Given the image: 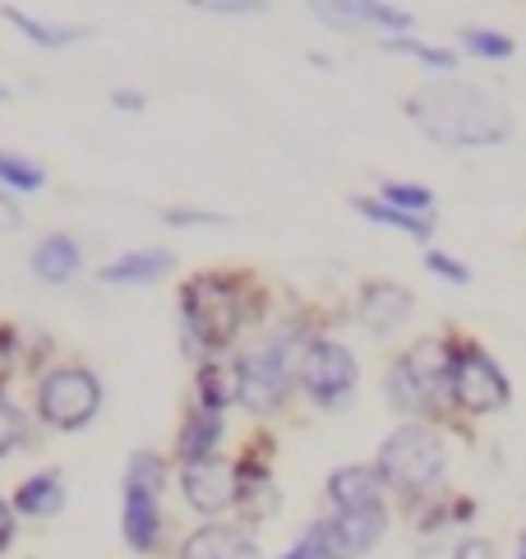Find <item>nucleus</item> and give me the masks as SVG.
Returning <instances> with one entry per match:
<instances>
[{
	"instance_id": "1",
	"label": "nucleus",
	"mask_w": 526,
	"mask_h": 559,
	"mask_svg": "<svg viewBox=\"0 0 526 559\" xmlns=\"http://www.w3.org/2000/svg\"><path fill=\"white\" fill-rule=\"evenodd\" d=\"M411 116L420 130L453 148H485V144H503L513 134V116L499 103L494 93H485L476 84H434L420 88L411 103Z\"/></svg>"
},
{
	"instance_id": "2",
	"label": "nucleus",
	"mask_w": 526,
	"mask_h": 559,
	"mask_svg": "<svg viewBox=\"0 0 526 559\" xmlns=\"http://www.w3.org/2000/svg\"><path fill=\"white\" fill-rule=\"evenodd\" d=\"M180 314H186V337L190 347L208 352V347H227L236 329H240V296L236 287L227 283V277H194V283L186 287V296H180Z\"/></svg>"
},
{
	"instance_id": "3",
	"label": "nucleus",
	"mask_w": 526,
	"mask_h": 559,
	"mask_svg": "<svg viewBox=\"0 0 526 559\" xmlns=\"http://www.w3.org/2000/svg\"><path fill=\"white\" fill-rule=\"evenodd\" d=\"M379 476L393 481L397 490H430L439 476H443V449L439 439L425 430V426H402L397 435L383 439L379 449Z\"/></svg>"
},
{
	"instance_id": "4",
	"label": "nucleus",
	"mask_w": 526,
	"mask_h": 559,
	"mask_svg": "<svg viewBox=\"0 0 526 559\" xmlns=\"http://www.w3.org/2000/svg\"><path fill=\"white\" fill-rule=\"evenodd\" d=\"M449 370H453V352H443L439 343L411 347L388 374L393 407H402V412H434L439 393L449 389Z\"/></svg>"
},
{
	"instance_id": "5",
	"label": "nucleus",
	"mask_w": 526,
	"mask_h": 559,
	"mask_svg": "<svg viewBox=\"0 0 526 559\" xmlns=\"http://www.w3.org/2000/svg\"><path fill=\"white\" fill-rule=\"evenodd\" d=\"M97 407H103V384H97V374L79 370V366H60L43 379V389H37V412H43V421L56 426V430H79L88 426Z\"/></svg>"
},
{
	"instance_id": "6",
	"label": "nucleus",
	"mask_w": 526,
	"mask_h": 559,
	"mask_svg": "<svg viewBox=\"0 0 526 559\" xmlns=\"http://www.w3.org/2000/svg\"><path fill=\"white\" fill-rule=\"evenodd\" d=\"M449 393H453V403H462L467 412H494L509 403V374L480 347H462V352H453Z\"/></svg>"
},
{
	"instance_id": "7",
	"label": "nucleus",
	"mask_w": 526,
	"mask_h": 559,
	"mask_svg": "<svg viewBox=\"0 0 526 559\" xmlns=\"http://www.w3.org/2000/svg\"><path fill=\"white\" fill-rule=\"evenodd\" d=\"M300 384L310 389L319 407H347L356 393V361L342 343H310L300 356Z\"/></svg>"
},
{
	"instance_id": "8",
	"label": "nucleus",
	"mask_w": 526,
	"mask_h": 559,
	"mask_svg": "<svg viewBox=\"0 0 526 559\" xmlns=\"http://www.w3.org/2000/svg\"><path fill=\"white\" fill-rule=\"evenodd\" d=\"M291 337H277V343L259 347L254 356H246L240 370V397L250 403V412H273L282 403V393L291 384Z\"/></svg>"
},
{
	"instance_id": "9",
	"label": "nucleus",
	"mask_w": 526,
	"mask_h": 559,
	"mask_svg": "<svg viewBox=\"0 0 526 559\" xmlns=\"http://www.w3.org/2000/svg\"><path fill=\"white\" fill-rule=\"evenodd\" d=\"M180 486H186V499L199 513H217V509L236 504L240 472L231 463H213V457H204V463H190L186 472H180Z\"/></svg>"
},
{
	"instance_id": "10",
	"label": "nucleus",
	"mask_w": 526,
	"mask_h": 559,
	"mask_svg": "<svg viewBox=\"0 0 526 559\" xmlns=\"http://www.w3.org/2000/svg\"><path fill=\"white\" fill-rule=\"evenodd\" d=\"M383 527H388L383 509L337 513L333 523H323V532H328V550H333V559H360L366 550H374V542L383 536Z\"/></svg>"
},
{
	"instance_id": "11",
	"label": "nucleus",
	"mask_w": 526,
	"mask_h": 559,
	"mask_svg": "<svg viewBox=\"0 0 526 559\" xmlns=\"http://www.w3.org/2000/svg\"><path fill=\"white\" fill-rule=\"evenodd\" d=\"M383 476L370 472V467H342L333 472V481H328V495H333V504L337 513H356V509H383Z\"/></svg>"
},
{
	"instance_id": "12",
	"label": "nucleus",
	"mask_w": 526,
	"mask_h": 559,
	"mask_svg": "<svg viewBox=\"0 0 526 559\" xmlns=\"http://www.w3.org/2000/svg\"><path fill=\"white\" fill-rule=\"evenodd\" d=\"M180 559H254V536L227 523L199 527L186 542V550H180Z\"/></svg>"
},
{
	"instance_id": "13",
	"label": "nucleus",
	"mask_w": 526,
	"mask_h": 559,
	"mask_svg": "<svg viewBox=\"0 0 526 559\" xmlns=\"http://www.w3.org/2000/svg\"><path fill=\"white\" fill-rule=\"evenodd\" d=\"M407 314H411V296L397 283H370L366 292H360V319H366L374 333L397 329Z\"/></svg>"
},
{
	"instance_id": "14",
	"label": "nucleus",
	"mask_w": 526,
	"mask_h": 559,
	"mask_svg": "<svg viewBox=\"0 0 526 559\" xmlns=\"http://www.w3.org/2000/svg\"><path fill=\"white\" fill-rule=\"evenodd\" d=\"M176 259L167 250H130V254H120L116 264L103 269V283L111 287H139V283H157V277H167L171 273Z\"/></svg>"
},
{
	"instance_id": "15",
	"label": "nucleus",
	"mask_w": 526,
	"mask_h": 559,
	"mask_svg": "<svg viewBox=\"0 0 526 559\" xmlns=\"http://www.w3.org/2000/svg\"><path fill=\"white\" fill-rule=\"evenodd\" d=\"M28 264L43 283H70V277L79 273V264H84V254H79V246L70 241V236H47V241L33 250Z\"/></svg>"
},
{
	"instance_id": "16",
	"label": "nucleus",
	"mask_w": 526,
	"mask_h": 559,
	"mask_svg": "<svg viewBox=\"0 0 526 559\" xmlns=\"http://www.w3.org/2000/svg\"><path fill=\"white\" fill-rule=\"evenodd\" d=\"M314 14L328 19V24H366V28H397V33L411 28V14L393 5H314Z\"/></svg>"
},
{
	"instance_id": "17",
	"label": "nucleus",
	"mask_w": 526,
	"mask_h": 559,
	"mask_svg": "<svg viewBox=\"0 0 526 559\" xmlns=\"http://www.w3.org/2000/svg\"><path fill=\"white\" fill-rule=\"evenodd\" d=\"M157 495L148 490H125V542L134 550H153L157 546Z\"/></svg>"
},
{
	"instance_id": "18",
	"label": "nucleus",
	"mask_w": 526,
	"mask_h": 559,
	"mask_svg": "<svg viewBox=\"0 0 526 559\" xmlns=\"http://www.w3.org/2000/svg\"><path fill=\"white\" fill-rule=\"evenodd\" d=\"M60 504H65V486H60L56 472L33 476V481H24L14 495V513H28V518H51V513H60Z\"/></svg>"
},
{
	"instance_id": "19",
	"label": "nucleus",
	"mask_w": 526,
	"mask_h": 559,
	"mask_svg": "<svg viewBox=\"0 0 526 559\" xmlns=\"http://www.w3.org/2000/svg\"><path fill=\"white\" fill-rule=\"evenodd\" d=\"M217 439H222V412L199 407L190 416V426L180 430V457H186V463H204V457L217 449Z\"/></svg>"
},
{
	"instance_id": "20",
	"label": "nucleus",
	"mask_w": 526,
	"mask_h": 559,
	"mask_svg": "<svg viewBox=\"0 0 526 559\" xmlns=\"http://www.w3.org/2000/svg\"><path fill=\"white\" fill-rule=\"evenodd\" d=\"M199 384H204V407L222 412L231 397H240V370H231V366H204Z\"/></svg>"
},
{
	"instance_id": "21",
	"label": "nucleus",
	"mask_w": 526,
	"mask_h": 559,
	"mask_svg": "<svg viewBox=\"0 0 526 559\" xmlns=\"http://www.w3.org/2000/svg\"><path fill=\"white\" fill-rule=\"evenodd\" d=\"M236 499L246 504L250 518H263V513H273V509H277V490H273V481H268L263 472H240Z\"/></svg>"
},
{
	"instance_id": "22",
	"label": "nucleus",
	"mask_w": 526,
	"mask_h": 559,
	"mask_svg": "<svg viewBox=\"0 0 526 559\" xmlns=\"http://www.w3.org/2000/svg\"><path fill=\"white\" fill-rule=\"evenodd\" d=\"M356 209L366 213V217H374V223H383V227H402V231H411V236H430V217H411V213H402V209H393V204H374V199H356Z\"/></svg>"
},
{
	"instance_id": "23",
	"label": "nucleus",
	"mask_w": 526,
	"mask_h": 559,
	"mask_svg": "<svg viewBox=\"0 0 526 559\" xmlns=\"http://www.w3.org/2000/svg\"><path fill=\"white\" fill-rule=\"evenodd\" d=\"M0 181L14 186V190H43L47 171L37 163H28V157H19V153H0Z\"/></svg>"
},
{
	"instance_id": "24",
	"label": "nucleus",
	"mask_w": 526,
	"mask_h": 559,
	"mask_svg": "<svg viewBox=\"0 0 526 559\" xmlns=\"http://www.w3.org/2000/svg\"><path fill=\"white\" fill-rule=\"evenodd\" d=\"M5 19L24 37L43 43V47H65V43H74V37H79V28H51V24H43V19H28V14H19V10H5Z\"/></svg>"
},
{
	"instance_id": "25",
	"label": "nucleus",
	"mask_w": 526,
	"mask_h": 559,
	"mask_svg": "<svg viewBox=\"0 0 526 559\" xmlns=\"http://www.w3.org/2000/svg\"><path fill=\"white\" fill-rule=\"evenodd\" d=\"M383 199H388L393 209L411 213V217H425V213H430V204H434V194L425 190V186H397V181L383 186Z\"/></svg>"
},
{
	"instance_id": "26",
	"label": "nucleus",
	"mask_w": 526,
	"mask_h": 559,
	"mask_svg": "<svg viewBox=\"0 0 526 559\" xmlns=\"http://www.w3.org/2000/svg\"><path fill=\"white\" fill-rule=\"evenodd\" d=\"M162 481H167V472H162V463H157L153 453H139L134 463H130V472H125V490H148V495H157Z\"/></svg>"
},
{
	"instance_id": "27",
	"label": "nucleus",
	"mask_w": 526,
	"mask_h": 559,
	"mask_svg": "<svg viewBox=\"0 0 526 559\" xmlns=\"http://www.w3.org/2000/svg\"><path fill=\"white\" fill-rule=\"evenodd\" d=\"M467 47H471L476 56H485V61H509V56H513V37L471 28V33H467Z\"/></svg>"
},
{
	"instance_id": "28",
	"label": "nucleus",
	"mask_w": 526,
	"mask_h": 559,
	"mask_svg": "<svg viewBox=\"0 0 526 559\" xmlns=\"http://www.w3.org/2000/svg\"><path fill=\"white\" fill-rule=\"evenodd\" d=\"M282 559H333V550H328V532H323V523L319 527H310L300 542L282 555Z\"/></svg>"
},
{
	"instance_id": "29",
	"label": "nucleus",
	"mask_w": 526,
	"mask_h": 559,
	"mask_svg": "<svg viewBox=\"0 0 526 559\" xmlns=\"http://www.w3.org/2000/svg\"><path fill=\"white\" fill-rule=\"evenodd\" d=\"M388 51H407V56H416V61L439 66V70H453L457 66L453 51H439V47H425V43H388Z\"/></svg>"
},
{
	"instance_id": "30",
	"label": "nucleus",
	"mask_w": 526,
	"mask_h": 559,
	"mask_svg": "<svg viewBox=\"0 0 526 559\" xmlns=\"http://www.w3.org/2000/svg\"><path fill=\"white\" fill-rule=\"evenodd\" d=\"M24 439V416H19L5 397H0V453H10Z\"/></svg>"
},
{
	"instance_id": "31",
	"label": "nucleus",
	"mask_w": 526,
	"mask_h": 559,
	"mask_svg": "<svg viewBox=\"0 0 526 559\" xmlns=\"http://www.w3.org/2000/svg\"><path fill=\"white\" fill-rule=\"evenodd\" d=\"M425 264H430V273H439L443 283H471V273H467V264H457V259H449V254H439V250H430L425 254Z\"/></svg>"
},
{
	"instance_id": "32",
	"label": "nucleus",
	"mask_w": 526,
	"mask_h": 559,
	"mask_svg": "<svg viewBox=\"0 0 526 559\" xmlns=\"http://www.w3.org/2000/svg\"><path fill=\"white\" fill-rule=\"evenodd\" d=\"M453 559H499V550L490 542H480V536H467V542L453 550Z\"/></svg>"
},
{
	"instance_id": "33",
	"label": "nucleus",
	"mask_w": 526,
	"mask_h": 559,
	"mask_svg": "<svg viewBox=\"0 0 526 559\" xmlns=\"http://www.w3.org/2000/svg\"><path fill=\"white\" fill-rule=\"evenodd\" d=\"M10 542H14V509L0 499V550H5Z\"/></svg>"
},
{
	"instance_id": "34",
	"label": "nucleus",
	"mask_w": 526,
	"mask_h": 559,
	"mask_svg": "<svg viewBox=\"0 0 526 559\" xmlns=\"http://www.w3.org/2000/svg\"><path fill=\"white\" fill-rule=\"evenodd\" d=\"M116 107L139 111V107H144V97H139V93H130V88H120V93H116Z\"/></svg>"
},
{
	"instance_id": "35",
	"label": "nucleus",
	"mask_w": 526,
	"mask_h": 559,
	"mask_svg": "<svg viewBox=\"0 0 526 559\" xmlns=\"http://www.w3.org/2000/svg\"><path fill=\"white\" fill-rule=\"evenodd\" d=\"M0 223H5V227H14V223H19V213L10 209V199H5V194H0Z\"/></svg>"
},
{
	"instance_id": "36",
	"label": "nucleus",
	"mask_w": 526,
	"mask_h": 559,
	"mask_svg": "<svg viewBox=\"0 0 526 559\" xmlns=\"http://www.w3.org/2000/svg\"><path fill=\"white\" fill-rule=\"evenodd\" d=\"M213 14H254V5H204Z\"/></svg>"
},
{
	"instance_id": "37",
	"label": "nucleus",
	"mask_w": 526,
	"mask_h": 559,
	"mask_svg": "<svg viewBox=\"0 0 526 559\" xmlns=\"http://www.w3.org/2000/svg\"><path fill=\"white\" fill-rule=\"evenodd\" d=\"M5 374H10V343L0 337V379H5Z\"/></svg>"
},
{
	"instance_id": "38",
	"label": "nucleus",
	"mask_w": 526,
	"mask_h": 559,
	"mask_svg": "<svg viewBox=\"0 0 526 559\" xmlns=\"http://www.w3.org/2000/svg\"><path fill=\"white\" fill-rule=\"evenodd\" d=\"M517 559H526V536H522V546H517Z\"/></svg>"
},
{
	"instance_id": "39",
	"label": "nucleus",
	"mask_w": 526,
	"mask_h": 559,
	"mask_svg": "<svg viewBox=\"0 0 526 559\" xmlns=\"http://www.w3.org/2000/svg\"><path fill=\"white\" fill-rule=\"evenodd\" d=\"M0 97H5V88H0Z\"/></svg>"
}]
</instances>
